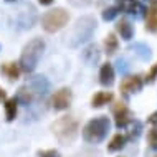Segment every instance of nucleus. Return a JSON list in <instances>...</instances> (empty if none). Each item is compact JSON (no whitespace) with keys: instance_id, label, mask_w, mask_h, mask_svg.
<instances>
[{"instance_id":"1","label":"nucleus","mask_w":157,"mask_h":157,"mask_svg":"<svg viewBox=\"0 0 157 157\" xmlns=\"http://www.w3.org/2000/svg\"><path fill=\"white\" fill-rule=\"evenodd\" d=\"M96 25L98 23H96L94 17H91V15L79 17L75 22V25L71 27V30L66 33L65 43L70 46V48H78L81 43L88 41L93 36V33L96 30Z\"/></svg>"},{"instance_id":"2","label":"nucleus","mask_w":157,"mask_h":157,"mask_svg":"<svg viewBox=\"0 0 157 157\" xmlns=\"http://www.w3.org/2000/svg\"><path fill=\"white\" fill-rule=\"evenodd\" d=\"M52 129L58 142L63 146H71L79 134V122L75 116H63L53 122Z\"/></svg>"},{"instance_id":"3","label":"nucleus","mask_w":157,"mask_h":157,"mask_svg":"<svg viewBox=\"0 0 157 157\" xmlns=\"http://www.w3.org/2000/svg\"><path fill=\"white\" fill-rule=\"evenodd\" d=\"M43 52H45V41L41 40V38H32V40L23 46L22 55H20V63H18L20 71L32 73L36 68Z\"/></svg>"},{"instance_id":"4","label":"nucleus","mask_w":157,"mask_h":157,"mask_svg":"<svg viewBox=\"0 0 157 157\" xmlns=\"http://www.w3.org/2000/svg\"><path fill=\"white\" fill-rule=\"evenodd\" d=\"M109 129H111L109 117L98 116V117H94V119H91L86 126L83 127V139L88 144H99L108 137Z\"/></svg>"},{"instance_id":"5","label":"nucleus","mask_w":157,"mask_h":157,"mask_svg":"<svg viewBox=\"0 0 157 157\" xmlns=\"http://www.w3.org/2000/svg\"><path fill=\"white\" fill-rule=\"evenodd\" d=\"M70 22V13L61 7H56L53 10H48L41 17V28L46 33H56Z\"/></svg>"},{"instance_id":"6","label":"nucleus","mask_w":157,"mask_h":157,"mask_svg":"<svg viewBox=\"0 0 157 157\" xmlns=\"http://www.w3.org/2000/svg\"><path fill=\"white\" fill-rule=\"evenodd\" d=\"M142 78L139 75H134V76H127L121 81V93L124 98H129L131 94H136L142 90Z\"/></svg>"},{"instance_id":"7","label":"nucleus","mask_w":157,"mask_h":157,"mask_svg":"<svg viewBox=\"0 0 157 157\" xmlns=\"http://www.w3.org/2000/svg\"><path fill=\"white\" fill-rule=\"evenodd\" d=\"M71 101H73V93H71V90L70 88H61L53 96V108L56 111H65V109L70 108Z\"/></svg>"},{"instance_id":"8","label":"nucleus","mask_w":157,"mask_h":157,"mask_svg":"<svg viewBox=\"0 0 157 157\" xmlns=\"http://www.w3.org/2000/svg\"><path fill=\"white\" fill-rule=\"evenodd\" d=\"M132 111H131L127 106L124 104H117L114 108V124H116L117 129H122L126 127L129 122H132Z\"/></svg>"},{"instance_id":"9","label":"nucleus","mask_w":157,"mask_h":157,"mask_svg":"<svg viewBox=\"0 0 157 157\" xmlns=\"http://www.w3.org/2000/svg\"><path fill=\"white\" fill-rule=\"evenodd\" d=\"M33 93V96L36 98H43L46 96V93L50 91V81L45 76H33L30 79V86H28Z\"/></svg>"},{"instance_id":"10","label":"nucleus","mask_w":157,"mask_h":157,"mask_svg":"<svg viewBox=\"0 0 157 157\" xmlns=\"http://www.w3.org/2000/svg\"><path fill=\"white\" fill-rule=\"evenodd\" d=\"M81 58H83V61L86 63V65H98L101 60V52H99V46H98L96 43H91V45H88L86 48L81 52Z\"/></svg>"},{"instance_id":"11","label":"nucleus","mask_w":157,"mask_h":157,"mask_svg":"<svg viewBox=\"0 0 157 157\" xmlns=\"http://www.w3.org/2000/svg\"><path fill=\"white\" fill-rule=\"evenodd\" d=\"M116 32L119 33L121 38L126 40V41L132 40V36H134V27L127 18H121L119 22L116 23Z\"/></svg>"},{"instance_id":"12","label":"nucleus","mask_w":157,"mask_h":157,"mask_svg":"<svg viewBox=\"0 0 157 157\" xmlns=\"http://www.w3.org/2000/svg\"><path fill=\"white\" fill-rule=\"evenodd\" d=\"M99 83L103 86H113L114 83V68L111 63H106L99 70Z\"/></svg>"},{"instance_id":"13","label":"nucleus","mask_w":157,"mask_h":157,"mask_svg":"<svg viewBox=\"0 0 157 157\" xmlns=\"http://www.w3.org/2000/svg\"><path fill=\"white\" fill-rule=\"evenodd\" d=\"M146 15V30L151 33L157 32V2L151 3V8L147 10Z\"/></svg>"},{"instance_id":"14","label":"nucleus","mask_w":157,"mask_h":157,"mask_svg":"<svg viewBox=\"0 0 157 157\" xmlns=\"http://www.w3.org/2000/svg\"><path fill=\"white\" fill-rule=\"evenodd\" d=\"M35 99V96H33L32 90L28 86H20L18 91H17V96H15V101L23 106H30L32 101Z\"/></svg>"},{"instance_id":"15","label":"nucleus","mask_w":157,"mask_h":157,"mask_svg":"<svg viewBox=\"0 0 157 157\" xmlns=\"http://www.w3.org/2000/svg\"><path fill=\"white\" fill-rule=\"evenodd\" d=\"M111 101H113V93H109V91H99V93H96V94L93 96L91 106H93V108H103L104 104L111 103Z\"/></svg>"},{"instance_id":"16","label":"nucleus","mask_w":157,"mask_h":157,"mask_svg":"<svg viewBox=\"0 0 157 157\" xmlns=\"http://www.w3.org/2000/svg\"><path fill=\"white\" fill-rule=\"evenodd\" d=\"M2 73L5 75L10 81L18 79V76H20V66H18V63H5V65L2 66Z\"/></svg>"},{"instance_id":"17","label":"nucleus","mask_w":157,"mask_h":157,"mask_svg":"<svg viewBox=\"0 0 157 157\" xmlns=\"http://www.w3.org/2000/svg\"><path fill=\"white\" fill-rule=\"evenodd\" d=\"M104 48H106V53L108 55H114L119 48V40L116 38L114 33H108L104 38Z\"/></svg>"},{"instance_id":"18","label":"nucleus","mask_w":157,"mask_h":157,"mask_svg":"<svg viewBox=\"0 0 157 157\" xmlns=\"http://www.w3.org/2000/svg\"><path fill=\"white\" fill-rule=\"evenodd\" d=\"M126 142H127V137H126V136L116 134V136L113 137V141L108 144V151H109V152H117V151H121L122 147L126 146Z\"/></svg>"},{"instance_id":"19","label":"nucleus","mask_w":157,"mask_h":157,"mask_svg":"<svg viewBox=\"0 0 157 157\" xmlns=\"http://www.w3.org/2000/svg\"><path fill=\"white\" fill-rule=\"evenodd\" d=\"M17 108H18V103L15 101V98H10L5 101V117L8 122H12L17 117Z\"/></svg>"},{"instance_id":"20","label":"nucleus","mask_w":157,"mask_h":157,"mask_svg":"<svg viewBox=\"0 0 157 157\" xmlns=\"http://www.w3.org/2000/svg\"><path fill=\"white\" fill-rule=\"evenodd\" d=\"M122 10V3L121 5H114V7H108L103 10V13H101V17H103L104 22H111V20H114L117 15H119V12Z\"/></svg>"},{"instance_id":"21","label":"nucleus","mask_w":157,"mask_h":157,"mask_svg":"<svg viewBox=\"0 0 157 157\" xmlns=\"http://www.w3.org/2000/svg\"><path fill=\"white\" fill-rule=\"evenodd\" d=\"M131 50H142V52H136V53L139 55V56L142 58V60H149V58H151V55H152V53H151V48H149V46H146V45H142V43H137V45H134Z\"/></svg>"},{"instance_id":"22","label":"nucleus","mask_w":157,"mask_h":157,"mask_svg":"<svg viewBox=\"0 0 157 157\" xmlns=\"http://www.w3.org/2000/svg\"><path fill=\"white\" fill-rule=\"evenodd\" d=\"M147 142H149V147L151 149L157 151V127L149 131V134H147Z\"/></svg>"},{"instance_id":"23","label":"nucleus","mask_w":157,"mask_h":157,"mask_svg":"<svg viewBox=\"0 0 157 157\" xmlns=\"http://www.w3.org/2000/svg\"><path fill=\"white\" fill-rule=\"evenodd\" d=\"M68 3L71 7H76V8H84V7L91 5L93 0H68Z\"/></svg>"},{"instance_id":"24","label":"nucleus","mask_w":157,"mask_h":157,"mask_svg":"<svg viewBox=\"0 0 157 157\" xmlns=\"http://www.w3.org/2000/svg\"><path fill=\"white\" fill-rule=\"evenodd\" d=\"M142 132V124L139 121H134V124H132V131H131V137L132 139H137L139 136H141Z\"/></svg>"},{"instance_id":"25","label":"nucleus","mask_w":157,"mask_h":157,"mask_svg":"<svg viewBox=\"0 0 157 157\" xmlns=\"http://www.w3.org/2000/svg\"><path fill=\"white\" fill-rule=\"evenodd\" d=\"M155 78H157V63L154 66L151 68V71L147 73V76H146V81L147 83H154L155 81Z\"/></svg>"},{"instance_id":"26","label":"nucleus","mask_w":157,"mask_h":157,"mask_svg":"<svg viewBox=\"0 0 157 157\" xmlns=\"http://www.w3.org/2000/svg\"><path fill=\"white\" fill-rule=\"evenodd\" d=\"M38 157H61V155H60L58 151L50 149V151H40L38 152Z\"/></svg>"},{"instance_id":"27","label":"nucleus","mask_w":157,"mask_h":157,"mask_svg":"<svg viewBox=\"0 0 157 157\" xmlns=\"http://www.w3.org/2000/svg\"><path fill=\"white\" fill-rule=\"evenodd\" d=\"M147 122H149V124H152V126H157V111L151 114L149 119H147Z\"/></svg>"},{"instance_id":"28","label":"nucleus","mask_w":157,"mask_h":157,"mask_svg":"<svg viewBox=\"0 0 157 157\" xmlns=\"http://www.w3.org/2000/svg\"><path fill=\"white\" fill-rule=\"evenodd\" d=\"M38 2H40L41 5H50V3L53 2V0H38Z\"/></svg>"},{"instance_id":"29","label":"nucleus","mask_w":157,"mask_h":157,"mask_svg":"<svg viewBox=\"0 0 157 157\" xmlns=\"http://www.w3.org/2000/svg\"><path fill=\"white\" fill-rule=\"evenodd\" d=\"M2 99H5V91L0 88V101H2Z\"/></svg>"},{"instance_id":"30","label":"nucleus","mask_w":157,"mask_h":157,"mask_svg":"<svg viewBox=\"0 0 157 157\" xmlns=\"http://www.w3.org/2000/svg\"><path fill=\"white\" fill-rule=\"evenodd\" d=\"M149 2H151V3H154V2H157V0H149Z\"/></svg>"},{"instance_id":"31","label":"nucleus","mask_w":157,"mask_h":157,"mask_svg":"<svg viewBox=\"0 0 157 157\" xmlns=\"http://www.w3.org/2000/svg\"><path fill=\"white\" fill-rule=\"evenodd\" d=\"M117 2H121V3H122V2H126V0H117Z\"/></svg>"},{"instance_id":"32","label":"nucleus","mask_w":157,"mask_h":157,"mask_svg":"<svg viewBox=\"0 0 157 157\" xmlns=\"http://www.w3.org/2000/svg\"><path fill=\"white\" fill-rule=\"evenodd\" d=\"M7 2H15V0H7Z\"/></svg>"},{"instance_id":"33","label":"nucleus","mask_w":157,"mask_h":157,"mask_svg":"<svg viewBox=\"0 0 157 157\" xmlns=\"http://www.w3.org/2000/svg\"><path fill=\"white\" fill-rule=\"evenodd\" d=\"M155 157H157V155H155Z\"/></svg>"}]
</instances>
